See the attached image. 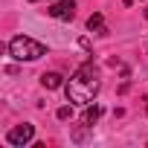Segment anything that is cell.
Returning a JSON list of instances; mask_svg holds the SVG:
<instances>
[{"label": "cell", "mask_w": 148, "mask_h": 148, "mask_svg": "<svg viewBox=\"0 0 148 148\" xmlns=\"http://www.w3.org/2000/svg\"><path fill=\"white\" fill-rule=\"evenodd\" d=\"M9 55L15 61H38L41 55H47V47L29 35H15L9 41Z\"/></svg>", "instance_id": "2"}, {"label": "cell", "mask_w": 148, "mask_h": 148, "mask_svg": "<svg viewBox=\"0 0 148 148\" xmlns=\"http://www.w3.org/2000/svg\"><path fill=\"white\" fill-rule=\"evenodd\" d=\"M99 116H102V108H99V105H87V110H84L82 122H84L87 128H93V125L99 122Z\"/></svg>", "instance_id": "6"}, {"label": "cell", "mask_w": 148, "mask_h": 148, "mask_svg": "<svg viewBox=\"0 0 148 148\" xmlns=\"http://www.w3.org/2000/svg\"><path fill=\"white\" fill-rule=\"evenodd\" d=\"M29 3H35V0H29Z\"/></svg>", "instance_id": "10"}, {"label": "cell", "mask_w": 148, "mask_h": 148, "mask_svg": "<svg viewBox=\"0 0 148 148\" xmlns=\"http://www.w3.org/2000/svg\"><path fill=\"white\" fill-rule=\"evenodd\" d=\"M32 139H35V125H29V122L15 125L12 131H6V142L15 145V148H23V145H29Z\"/></svg>", "instance_id": "3"}, {"label": "cell", "mask_w": 148, "mask_h": 148, "mask_svg": "<svg viewBox=\"0 0 148 148\" xmlns=\"http://www.w3.org/2000/svg\"><path fill=\"white\" fill-rule=\"evenodd\" d=\"M122 3H125V6H134V3H136V0H122Z\"/></svg>", "instance_id": "9"}, {"label": "cell", "mask_w": 148, "mask_h": 148, "mask_svg": "<svg viewBox=\"0 0 148 148\" xmlns=\"http://www.w3.org/2000/svg\"><path fill=\"white\" fill-rule=\"evenodd\" d=\"M47 15L55 18V21H73L76 18V3L73 0H55V3H49Z\"/></svg>", "instance_id": "4"}, {"label": "cell", "mask_w": 148, "mask_h": 148, "mask_svg": "<svg viewBox=\"0 0 148 148\" xmlns=\"http://www.w3.org/2000/svg\"><path fill=\"white\" fill-rule=\"evenodd\" d=\"M55 116H58V119H70V116H73V102H70V105H64V108H58V110H55Z\"/></svg>", "instance_id": "8"}, {"label": "cell", "mask_w": 148, "mask_h": 148, "mask_svg": "<svg viewBox=\"0 0 148 148\" xmlns=\"http://www.w3.org/2000/svg\"><path fill=\"white\" fill-rule=\"evenodd\" d=\"M87 29H90V32H102V35H105V32H108V29H105V18H102L99 12H96V15H90V18H87Z\"/></svg>", "instance_id": "7"}, {"label": "cell", "mask_w": 148, "mask_h": 148, "mask_svg": "<svg viewBox=\"0 0 148 148\" xmlns=\"http://www.w3.org/2000/svg\"><path fill=\"white\" fill-rule=\"evenodd\" d=\"M99 87H102V82L96 76V67H93V61H87L64 84V93H67V102H73V105H93Z\"/></svg>", "instance_id": "1"}, {"label": "cell", "mask_w": 148, "mask_h": 148, "mask_svg": "<svg viewBox=\"0 0 148 148\" xmlns=\"http://www.w3.org/2000/svg\"><path fill=\"white\" fill-rule=\"evenodd\" d=\"M41 84H44L47 90H58V87H64V79L58 76V73H44V76H41Z\"/></svg>", "instance_id": "5"}]
</instances>
